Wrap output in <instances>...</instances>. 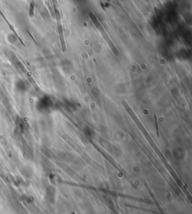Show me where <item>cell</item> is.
Here are the masks:
<instances>
[{
    "label": "cell",
    "instance_id": "obj_1",
    "mask_svg": "<svg viewBox=\"0 0 192 214\" xmlns=\"http://www.w3.org/2000/svg\"><path fill=\"white\" fill-rule=\"evenodd\" d=\"M51 1H52V2H53V9L57 8V0H51Z\"/></svg>",
    "mask_w": 192,
    "mask_h": 214
}]
</instances>
